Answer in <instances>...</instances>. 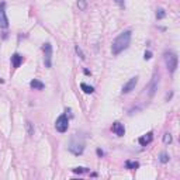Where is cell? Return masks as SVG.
I'll list each match as a JSON object with an SVG mask.
<instances>
[{"mask_svg":"<svg viewBox=\"0 0 180 180\" xmlns=\"http://www.w3.org/2000/svg\"><path fill=\"white\" fill-rule=\"evenodd\" d=\"M131 38H132L131 30H127V31L121 32L117 38L113 41V45H111V52H113V55H120L124 49H127V48L130 47Z\"/></svg>","mask_w":180,"mask_h":180,"instance_id":"obj_1","label":"cell"},{"mask_svg":"<svg viewBox=\"0 0 180 180\" xmlns=\"http://www.w3.org/2000/svg\"><path fill=\"white\" fill-rule=\"evenodd\" d=\"M68 149H69V152L71 153H73V155H76V156H79V155H82L83 153V151H85V139H83V137L82 135H73L72 137L71 142H69V146H68Z\"/></svg>","mask_w":180,"mask_h":180,"instance_id":"obj_2","label":"cell"},{"mask_svg":"<svg viewBox=\"0 0 180 180\" xmlns=\"http://www.w3.org/2000/svg\"><path fill=\"white\" fill-rule=\"evenodd\" d=\"M165 62H166V68H167V71L170 72V73H174L176 69H177V55L173 54V52H169V54L165 55Z\"/></svg>","mask_w":180,"mask_h":180,"instance_id":"obj_3","label":"cell"},{"mask_svg":"<svg viewBox=\"0 0 180 180\" xmlns=\"http://www.w3.org/2000/svg\"><path fill=\"white\" fill-rule=\"evenodd\" d=\"M55 128H56V131L58 132H66L68 131V128H69V118L66 114H61L59 117L56 118V121H55Z\"/></svg>","mask_w":180,"mask_h":180,"instance_id":"obj_4","label":"cell"},{"mask_svg":"<svg viewBox=\"0 0 180 180\" xmlns=\"http://www.w3.org/2000/svg\"><path fill=\"white\" fill-rule=\"evenodd\" d=\"M42 51H44V65H45V68H51L52 66V52H54V49H52V45L47 42V44H44L42 45Z\"/></svg>","mask_w":180,"mask_h":180,"instance_id":"obj_5","label":"cell"},{"mask_svg":"<svg viewBox=\"0 0 180 180\" xmlns=\"http://www.w3.org/2000/svg\"><path fill=\"white\" fill-rule=\"evenodd\" d=\"M158 86H159V73H153V76L151 79V83L148 86V96L149 97H153L155 93L158 90Z\"/></svg>","mask_w":180,"mask_h":180,"instance_id":"obj_6","label":"cell"},{"mask_svg":"<svg viewBox=\"0 0 180 180\" xmlns=\"http://www.w3.org/2000/svg\"><path fill=\"white\" fill-rule=\"evenodd\" d=\"M138 85V76H134V78H131L128 82H127L125 85L123 86V90H121V93L123 94H128L131 93L132 90H135V86Z\"/></svg>","mask_w":180,"mask_h":180,"instance_id":"obj_7","label":"cell"},{"mask_svg":"<svg viewBox=\"0 0 180 180\" xmlns=\"http://www.w3.org/2000/svg\"><path fill=\"white\" fill-rule=\"evenodd\" d=\"M8 27V18L6 16V10H4V3H1V7H0V28L6 30Z\"/></svg>","mask_w":180,"mask_h":180,"instance_id":"obj_8","label":"cell"},{"mask_svg":"<svg viewBox=\"0 0 180 180\" xmlns=\"http://www.w3.org/2000/svg\"><path fill=\"white\" fill-rule=\"evenodd\" d=\"M111 130H113V132L116 134L117 137H124V134H125V128H124V125H123L121 123H118V121L113 124Z\"/></svg>","mask_w":180,"mask_h":180,"instance_id":"obj_9","label":"cell"},{"mask_svg":"<svg viewBox=\"0 0 180 180\" xmlns=\"http://www.w3.org/2000/svg\"><path fill=\"white\" fill-rule=\"evenodd\" d=\"M152 139H153V132H148L145 135H142V137H139L138 142H139L141 146H146V145H149L152 142Z\"/></svg>","mask_w":180,"mask_h":180,"instance_id":"obj_10","label":"cell"},{"mask_svg":"<svg viewBox=\"0 0 180 180\" xmlns=\"http://www.w3.org/2000/svg\"><path fill=\"white\" fill-rule=\"evenodd\" d=\"M24 61V58L21 56L20 54H14L13 56H11V65H13V68H20V65L23 63Z\"/></svg>","mask_w":180,"mask_h":180,"instance_id":"obj_11","label":"cell"},{"mask_svg":"<svg viewBox=\"0 0 180 180\" xmlns=\"http://www.w3.org/2000/svg\"><path fill=\"white\" fill-rule=\"evenodd\" d=\"M30 87L34 89V90H42L45 87V85L41 80H38V79H32L31 82H30Z\"/></svg>","mask_w":180,"mask_h":180,"instance_id":"obj_12","label":"cell"},{"mask_svg":"<svg viewBox=\"0 0 180 180\" xmlns=\"http://www.w3.org/2000/svg\"><path fill=\"white\" fill-rule=\"evenodd\" d=\"M138 167H139V163H138V162H132V160H125V169L134 170V169H138Z\"/></svg>","mask_w":180,"mask_h":180,"instance_id":"obj_13","label":"cell"},{"mask_svg":"<svg viewBox=\"0 0 180 180\" xmlns=\"http://www.w3.org/2000/svg\"><path fill=\"white\" fill-rule=\"evenodd\" d=\"M80 89L85 92L86 94H92L94 92V87L93 86H89V85H86V83H80Z\"/></svg>","mask_w":180,"mask_h":180,"instance_id":"obj_14","label":"cell"},{"mask_svg":"<svg viewBox=\"0 0 180 180\" xmlns=\"http://www.w3.org/2000/svg\"><path fill=\"white\" fill-rule=\"evenodd\" d=\"M25 128H27V132L30 137L34 135V131H35V128H34V124H32L31 121H25Z\"/></svg>","mask_w":180,"mask_h":180,"instance_id":"obj_15","label":"cell"},{"mask_svg":"<svg viewBox=\"0 0 180 180\" xmlns=\"http://www.w3.org/2000/svg\"><path fill=\"white\" fill-rule=\"evenodd\" d=\"M165 17H166V11H165V8L159 7L156 10V18L158 20H162V18H165Z\"/></svg>","mask_w":180,"mask_h":180,"instance_id":"obj_16","label":"cell"},{"mask_svg":"<svg viewBox=\"0 0 180 180\" xmlns=\"http://www.w3.org/2000/svg\"><path fill=\"white\" fill-rule=\"evenodd\" d=\"M78 7H79V10L85 11L87 8V0H78Z\"/></svg>","mask_w":180,"mask_h":180,"instance_id":"obj_17","label":"cell"},{"mask_svg":"<svg viewBox=\"0 0 180 180\" xmlns=\"http://www.w3.org/2000/svg\"><path fill=\"white\" fill-rule=\"evenodd\" d=\"M169 159H170V156L166 153V152H163V153H160V156H159V160H160V163H167L169 162Z\"/></svg>","mask_w":180,"mask_h":180,"instance_id":"obj_18","label":"cell"},{"mask_svg":"<svg viewBox=\"0 0 180 180\" xmlns=\"http://www.w3.org/2000/svg\"><path fill=\"white\" fill-rule=\"evenodd\" d=\"M72 172H73V173H79V174H82V173L89 172V169H87V167H82V166H79V167H73V169H72Z\"/></svg>","mask_w":180,"mask_h":180,"instance_id":"obj_19","label":"cell"},{"mask_svg":"<svg viewBox=\"0 0 180 180\" xmlns=\"http://www.w3.org/2000/svg\"><path fill=\"white\" fill-rule=\"evenodd\" d=\"M172 141H173V138H172V135L169 132H166L163 135V144H166V145H169V144H172Z\"/></svg>","mask_w":180,"mask_h":180,"instance_id":"obj_20","label":"cell"},{"mask_svg":"<svg viewBox=\"0 0 180 180\" xmlns=\"http://www.w3.org/2000/svg\"><path fill=\"white\" fill-rule=\"evenodd\" d=\"M75 49H76V54L80 56V59H82V61H85V59H86V55L83 54V51L80 49V47H79V45H76V47H75Z\"/></svg>","mask_w":180,"mask_h":180,"instance_id":"obj_21","label":"cell"},{"mask_svg":"<svg viewBox=\"0 0 180 180\" xmlns=\"http://www.w3.org/2000/svg\"><path fill=\"white\" fill-rule=\"evenodd\" d=\"M152 58V52H149V51H145V54H144V59L145 61H149Z\"/></svg>","mask_w":180,"mask_h":180,"instance_id":"obj_22","label":"cell"},{"mask_svg":"<svg viewBox=\"0 0 180 180\" xmlns=\"http://www.w3.org/2000/svg\"><path fill=\"white\" fill-rule=\"evenodd\" d=\"M116 3H117V4H118V6H120L121 8L125 7V0H116Z\"/></svg>","mask_w":180,"mask_h":180,"instance_id":"obj_23","label":"cell"},{"mask_svg":"<svg viewBox=\"0 0 180 180\" xmlns=\"http://www.w3.org/2000/svg\"><path fill=\"white\" fill-rule=\"evenodd\" d=\"M96 153H97V156H100V158L104 156V152H103V151H102L100 148H97V149H96Z\"/></svg>","mask_w":180,"mask_h":180,"instance_id":"obj_24","label":"cell"},{"mask_svg":"<svg viewBox=\"0 0 180 180\" xmlns=\"http://www.w3.org/2000/svg\"><path fill=\"white\" fill-rule=\"evenodd\" d=\"M172 96H173V92H170V93H169V94H167V96H166V100L169 102V100L172 99Z\"/></svg>","mask_w":180,"mask_h":180,"instance_id":"obj_25","label":"cell"},{"mask_svg":"<svg viewBox=\"0 0 180 180\" xmlns=\"http://www.w3.org/2000/svg\"><path fill=\"white\" fill-rule=\"evenodd\" d=\"M83 72H85V75H92V73H90V71H87V69H85Z\"/></svg>","mask_w":180,"mask_h":180,"instance_id":"obj_26","label":"cell"},{"mask_svg":"<svg viewBox=\"0 0 180 180\" xmlns=\"http://www.w3.org/2000/svg\"><path fill=\"white\" fill-rule=\"evenodd\" d=\"M3 82H4V80H3V79L0 78V83H3Z\"/></svg>","mask_w":180,"mask_h":180,"instance_id":"obj_27","label":"cell"}]
</instances>
